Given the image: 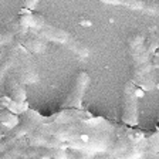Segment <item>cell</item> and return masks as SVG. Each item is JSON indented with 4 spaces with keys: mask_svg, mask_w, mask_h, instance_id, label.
I'll return each instance as SVG.
<instances>
[{
    "mask_svg": "<svg viewBox=\"0 0 159 159\" xmlns=\"http://www.w3.org/2000/svg\"><path fill=\"white\" fill-rule=\"evenodd\" d=\"M20 23L23 24V26H26L27 29L37 30L34 33L40 34V36L44 37V39L56 41V43L66 44L70 50H73L77 56H80V57L88 56V53H89L88 48H87L83 43H80L75 37H73L68 31H66V30L50 24L43 16L33 13L31 10L23 9L20 11Z\"/></svg>",
    "mask_w": 159,
    "mask_h": 159,
    "instance_id": "obj_1",
    "label": "cell"
},
{
    "mask_svg": "<svg viewBox=\"0 0 159 159\" xmlns=\"http://www.w3.org/2000/svg\"><path fill=\"white\" fill-rule=\"evenodd\" d=\"M143 40L141 37H136V41L132 43L129 41V46L134 53H136V64H135V74L136 80L139 81L141 85H143L146 89L152 87V78H151V63L148 60V54H146L145 48L142 44Z\"/></svg>",
    "mask_w": 159,
    "mask_h": 159,
    "instance_id": "obj_2",
    "label": "cell"
},
{
    "mask_svg": "<svg viewBox=\"0 0 159 159\" xmlns=\"http://www.w3.org/2000/svg\"><path fill=\"white\" fill-rule=\"evenodd\" d=\"M136 88L132 81H128L124 89L122 121L128 125H135L138 121V102H136Z\"/></svg>",
    "mask_w": 159,
    "mask_h": 159,
    "instance_id": "obj_3",
    "label": "cell"
},
{
    "mask_svg": "<svg viewBox=\"0 0 159 159\" xmlns=\"http://www.w3.org/2000/svg\"><path fill=\"white\" fill-rule=\"evenodd\" d=\"M80 78H77L75 81V87H74L73 93L67 97V107H78L80 101H81V97H83L84 91H85V87L88 84V74L87 73H80Z\"/></svg>",
    "mask_w": 159,
    "mask_h": 159,
    "instance_id": "obj_4",
    "label": "cell"
},
{
    "mask_svg": "<svg viewBox=\"0 0 159 159\" xmlns=\"http://www.w3.org/2000/svg\"><path fill=\"white\" fill-rule=\"evenodd\" d=\"M23 44L26 46V48L29 50L30 53H41V51H44V48H46V43L36 36L26 37V39L23 40Z\"/></svg>",
    "mask_w": 159,
    "mask_h": 159,
    "instance_id": "obj_5",
    "label": "cell"
},
{
    "mask_svg": "<svg viewBox=\"0 0 159 159\" xmlns=\"http://www.w3.org/2000/svg\"><path fill=\"white\" fill-rule=\"evenodd\" d=\"M0 122H3L4 125L11 128V126H14L17 124V118L14 116L13 112H10L9 109H7V111H2L0 112Z\"/></svg>",
    "mask_w": 159,
    "mask_h": 159,
    "instance_id": "obj_6",
    "label": "cell"
},
{
    "mask_svg": "<svg viewBox=\"0 0 159 159\" xmlns=\"http://www.w3.org/2000/svg\"><path fill=\"white\" fill-rule=\"evenodd\" d=\"M37 3H39V0H23V6L27 10H33L37 6Z\"/></svg>",
    "mask_w": 159,
    "mask_h": 159,
    "instance_id": "obj_7",
    "label": "cell"
},
{
    "mask_svg": "<svg viewBox=\"0 0 159 159\" xmlns=\"http://www.w3.org/2000/svg\"><path fill=\"white\" fill-rule=\"evenodd\" d=\"M11 37H13V34L9 33V31H6V33L0 31V44H3V43H6V41H9V40H11Z\"/></svg>",
    "mask_w": 159,
    "mask_h": 159,
    "instance_id": "obj_8",
    "label": "cell"
},
{
    "mask_svg": "<svg viewBox=\"0 0 159 159\" xmlns=\"http://www.w3.org/2000/svg\"><path fill=\"white\" fill-rule=\"evenodd\" d=\"M101 2H104V0H101Z\"/></svg>",
    "mask_w": 159,
    "mask_h": 159,
    "instance_id": "obj_9",
    "label": "cell"
}]
</instances>
